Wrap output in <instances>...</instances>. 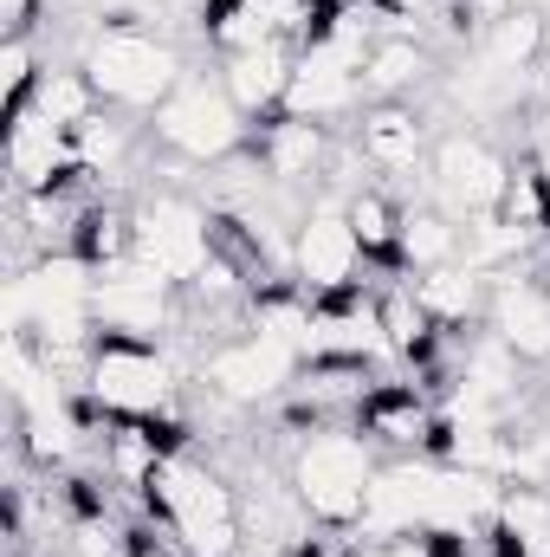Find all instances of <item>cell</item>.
Masks as SVG:
<instances>
[{
    "label": "cell",
    "mask_w": 550,
    "mask_h": 557,
    "mask_svg": "<svg viewBox=\"0 0 550 557\" xmlns=\"http://www.w3.org/2000/svg\"><path fill=\"white\" fill-rule=\"evenodd\" d=\"M473 52H479L492 72H505V78H532V72L545 65V52H550V13H538V7H512L499 26H486V33L473 39Z\"/></svg>",
    "instance_id": "cell-18"
},
{
    "label": "cell",
    "mask_w": 550,
    "mask_h": 557,
    "mask_svg": "<svg viewBox=\"0 0 550 557\" xmlns=\"http://www.w3.org/2000/svg\"><path fill=\"white\" fill-rule=\"evenodd\" d=\"M142 519L168 525L188 557H240L247 545V512H240V493L195 454H168L142 493Z\"/></svg>",
    "instance_id": "cell-2"
},
{
    "label": "cell",
    "mask_w": 550,
    "mask_h": 557,
    "mask_svg": "<svg viewBox=\"0 0 550 557\" xmlns=\"http://www.w3.org/2000/svg\"><path fill=\"white\" fill-rule=\"evenodd\" d=\"M512 175H518V169L479 137V131H447V137L434 143V156H427V195H434V208H447L453 221L499 214Z\"/></svg>",
    "instance_id": "cell-6"
},
{
    "label": "cell",
    "mask_w": 550,
    "mask_h": 557,
    "mask_svg": "<svg viewBox=\"0 0 550 557\" xmlns=\"http://www.w3.org/2000/svg\"><path fill=\"white\" fill-rule=\"evenodd\" d=\"M414 292H421V305H427V318H434L440 331H466V324H479L486 305H492V278L473 273L466 260L434 267V273H414Z\"/></svg>",
    "instance_id": "cell-19"
},
{
    "label": "cell",
    "mask_w": 550,
    "mask_h": 557,
    "mask_svg": "<svg viewBox=\"0 0 550 557\" xmlns=\"http://www.w3.org/2000/svg\"><path fill=\"white\" fill-rule=\"evenodd\" d=\"M486 331H492L518 363H550V285H545V267H525V273L492 278Z\"/></svg>",
    "instance_id": "cell-11"
},
{
    "label": "cell",
    "mask_w": 550,
    "mask_h": 557,
    "mask_svg": "<svg viewBox=\"0 0 550 557\" xmlns=\"http://www.w3.org/2000/svg\"><path fill=\"white\" fill-rule=\"evenodd\" d=\"M453 260H460V221L447 208H409L402 214V267H409V278L453 267Z\"/></svg>",
    "instance_id": "cell-22"
},
{
    "label": "cell",
    "mask_w": 550,
    "mask_h": 557,
    "mask_svg": "<svg viewBox=\"0 0 550 557\" xmlns=\"http://www.w3.org/2000/svg\"><path fill=\"white\" fill-rule=\"evenodd\" d=\"M85 396L104 409V416H182L175 396V363L162 357V344H137V337H98L91 350V370H85Z\"/></svg>",
    "instance_id": "cell-5"
},
{
    "label": "cell",
    "mask_w": 550,
    "mask_h": 557,
    "mask_svg": "<svg viewBox=\"0 0 550 557\" xmlns=\"http://www.w3.org/2000/svg\"><path fill=\"white\" fill-rule=\"evenodd\" d=\"M78 72L98 85V98L111 104V111H155L162 98H175V85L188 78L182 72V52L162 39V33H149V26H91L85 33V46H78Z\"/></svg>",
    "instance_id": "cell-3"
},
{
    "label": "cell",
    "mask_w": 550,
    "mask_h": 557,
    "mask_svg": "<svg viewBox=\"0 0 550 557\" xmlns=\"http://www.w3.org/2000/svg\"><path fill=\"white\" fill-rule=\"evenodd\" d=\"M72 143H78V169H85V175H117L124 156H130V143H137V124L111 117V104H104L91 124L72 131Z\"/></svg>",
    "instance_id": "cell-24"
},
{
    "label": "cell",
    "mask_w": 550,
    "mask_h": 557,
    "mask_svg": "<svg viewBox=\"0 0 550 557\" xmlns=\"http://www.w3.org/2000/svg\"><path fill=\"white\" fill-rule=\"evenodd\" d=\"M421 78H427V46H421L414 33H383V39L370 46V59H363V98H370V104L409 98Z\"/></svg>",
    "instance_id": "cell-21"
},
{
    "label": "cell",
    "mask_w": 550,
    "mask_h": 557,
    "mask_svg": "<svg viewBox=\"0 0 550 557\" xmlns=\"http://www.w3.org/2000/svg\"><path fill=\"white\" fill-rule=\"evenodd\" d=\"M363 240L350 227V208L337 195L311 201L291 227V278L311 292V298H337V292H357V273H363Z\"/></svg>",
    "instance_id": "cell-10"
},
{
    "label": "cell",
    "mask_w": 550,
    "mask_h": 557,
    "mask_svg": "<svg viewBox=\"0 0 550 557\" xmlns=\"http://www.w3.org/2000/svg\"><path fill=\"white\" fill-rule=\"evenodd\" d=\"M330 557H447L440 552V539L434 532H389V539H350L343 552H330Z\"/></svg>",
    "instance_id": "cell-26"
},
{
    "label": "cell",
    "mask_w": 550,
    "mask_h": 557,
    "mask_svg": "<svg viewBox=\"0 0 550 557\" xmlns=\"http://www.w3.org/2000/svg\"><path fill=\"white\" fill-rule=\"evenodd\" d=\"M247 149L260 156V169L273 175L278 188H298V182L324 175V162H330V124H311V117L278 111L266 124H253V143Z\"/></svg>",
    "instance_id": "cell-15"
},
{
    "label": "cell",
    "mask_w": 550,
    "mask_h": 557,
    "mask_svg": "<svg viewBox=\"0 0 550 557\" xmlns=\"http://www.w3.org/2000/svg\"><path fill=\"white\" fill-rule=\"evenodd\" d=\"M357 104H370L363 98V65H350L330 46H304L298 72H291V91H285V111L311 117V124H330V117H350Z\"/></svg>",
    "instance_id": "cell-13"
},
{
    "label": "cell",
    "mask_w": 550,
    "mask_h": 557,
    "mask_svg": "<svg viewBox=\"0 0 550 557\" xmlns=\"http://www.w3.org/2000/svg\"><path fill=\"white\" fill-rule=\"evenodd\" d=\"M545 285H550V260H545Z\"/></svg>",
    "instance_id": "cell-29"
},
{
    "label": "cell",
    "mask_w": 550,
    "mask_h": 557,
    "mask_svg": "<svg viewBox=\"0 0 550 557\" xmlns=\"http://www.w3.org/2000/svg\"><path fill=\"white\" fill-rule=\"evenodd\" d=\"M357 149L376 175H421V156H427V117L414 104H363L357 117Z\"/></svg>",
    "instance_id": "cell-17"
},
{
    "label": "cell",
    "mask_w": 550,
    "mask_h": 557,
    "mask_svg": "<svg viewBox=\"0 0 550 557\" xmlns=\"http://www.w3.org/2000/svg\"><path fill=\"white\" fill-rule=\"evenodd\" d=\"M39 7H46V0H0V26H7V39H33Z\"/></svg>",
    "instance_id": "cell-27"
},
{
    "label": "cell",
    "mask_w": 550,
    "mask_h": 557,
    "mask_svg": "<svg viewBox=\"0 0 550 557\" xmlns=\"http://www.w3.org/2000/svg\"><path fill=\"white\" fill-rule=\"evenodd\" d=\"M137 260L155 267L168 285H195L214 267V208L162 188L137 208Z\"/></svg>",
    "instance_id": "cell-7"
},
{
    "label": "cell",
    "mask_w": 550,
    "mask_h": 557,
    "mask_svg": "<svg viewBox=\"0 0 550 557\" xmlns=\"http://www.w3.org/2000/svg\"><path fill=\"white\" fill-rule=\"evenodd\" d=\"M291 72H298V46H253V52H227L221 59V85L227 98L247 111V124H266L285 111V91H291Z\"/></svg>",
    "instance_id": "cell-14"
},
{
    "label": "cell",
    "mask_w": 550,
    "mask_h": 557,
    "mask_svg": "<svg viewBox=\"0 0 550 557\" xmlns=\"http://www.w3.org/2000/svg\"><path fill=\"white\" fill-rule=\"evenodd\" d=\"M39 85H46L39 46H33V39H7V46H0V104H7V117H20V111L39 98Z\"/></svg>",
    "instance_id": "cell-25"
},
{
    "label": "cell",
    "mask_w": 550,
    "mask_h": 557,
    "mask_svg": "<svg viewBox=\"0 0 550 557\" xmlns=\"http://www.w3.org/2000/svg\"><path fill=\"white\" fill-rule=\"evenodd\" d=\"M357 428H363L370 441L396 447V454H427V441H434V428H440V409L427 403L421 383H376V389L363 396V409H357Z\"/></svg>",
    "instance_id": "cell-16"
},
{
    "label": "cell",
    "mask_w": 550,
    "mask_h": 557,
    "mask_svg": "<svg viewBox=\"0 0 550 557\" xmlns=\"http://www.w3.org/2000/svg\"><path fill=\"white\" fill-rule=\"evenodd\" d=\"M91 318H98V337H137V344H162L168 331H182V285L124 260V267H104L98 292H91Z\"/></svg>",
    "instance_id": "cell-9"
},
{
    "label": "cell",
    "mask_w": 550,
    "mask_h": 557,
    "mask_svg": "<svg viewBox=\"0 0 550 557\" xmlns=\"http://www.w3.org/2000/svg\"><path fill=\"white\" fill-rule=\"evenodd\" d=\"M343 208H350V227L363 240V260H376L389 278H409V267H402V214H409V201L389 195V188H357Z\"/></svg>",
    "instance_id": "cell-20"
},
{
    "label": "cell",
    "mask_w": 550,
    "mask_h": 557,
    "mask_svg": "<svg viewBox=\"0 0 550 557\" xmlns=\"http://www.w3.org/2000/svg\"><path fill=\"white\" fill-rule=\"evenodd\" d=\"M298 370H304V357H298V350H285V344H273L266 331H240V337L214 344V350L195 363L201 389H208V396H221V403H234V409H260V403L291 396Z\"/></svg>",
    "instance_id": "cell-8"
},
{
    "label": "cell",
    "mask_w": 550,
    "mask_h": 557,
    "mask_svg": "<svg viewBox=\"0 0 550 557\" xmlns=\"http://www.w3.org/2000/svg\"><path fill=\"white\" fill-rule=\"evenodd\" d=\"M545 396H550V389H545Z\"/></svg>",
    "instance_id": "cell-31"
},
{
    "label": "cell",
    "mask_w": 550,
    "mask_h": 557,
    "mask_svg": "<svg viewBox=\"0 0 550 557\" xmlns=\"http://www.w3.org/2000/svg\"><path fill=\"white\" fill-rule=\"evenodd\" d=\"M376 441L357 428V421H337V428H317L291 447L285 460V486L291 499L304 506V519H317L324 532H357L363 512H370V493H376Z\"/></svg>",
    "instance_id": "cell-1"
},
{
    "label": "cell",
    "mask_w": 550,
    "mask_h": 557,
    "mask_svg": "<svg viewBox=\"0 0 550 557\" xmlns=\"http://www.w3.org/2000/svg\"><path fill=\"white\" fill-rule=\"evenodd\" d=\"M149 137L162 149H175V156H188V162H227L253 143V124L227 98L221 78H182L175 98H162L149 111Z\"/></svg>",
    "instance_id": "cell-4"
},
{
    "label": "cell",
    "mask_w": 550,
    "mask_h": 557,
    "mask_svg": "<svg viewBox=\"0 0 550 557\" xmlns=\"http://www.w3.org/2000/svg\"><path fill=\"white\" fill-rule=\"evenodd\" d=\"M7 169H13V195L59 188V182H72V175H85L72 131L52 124V117L33 111V104H26L20 117H7Z\"/></svg>",
    "instance_id": "cell-12"
},
{
    "label": "cell",
    "mask_w": 550,
    "mask_h": 557,
    "mask_svg": "<svg viewBox=\"0 0 550 557\" xmlns=\"http://www.w3.org/2000/svg\"><path fill=\"white\" fill-rule=\"evenodd\" d=\"M33 111H46L52 124H65V131H78V124H91L98 111H104V98H98V85L78 72V65H46V85H39V98H33Z\"/></svg>",
    "instance_id": "cell-23"
},
{
    "label": "cell",
    "mask_w": 550,
    "mask_h": 557,
    "mask_svg": "<svg viewBox=\"0 0 550 557\" xmlns=\"http://www.w3.org/2000/svg\"><path fill=\"white\" fill-rule=\"evenodd\" d=\"M291 557H330V552H317V545H298V552H291Z\"/></svg>",
    "instance_id": "cell-28"
},
{
    "label": "cell",
    "mask_w": 550,
    "mask_h": 557,
    "mask_svg": "<svg viewBox=\"0 0 550 557\" xmlns=\"http://www.w3.org/2000/svg\"><path fill=\"white\" fill-rule=\"evenodd\" d=\"M91 7H111V0H91Z\"/></svg>",
    "instance_id": "cell-30"
}]
</instances>
